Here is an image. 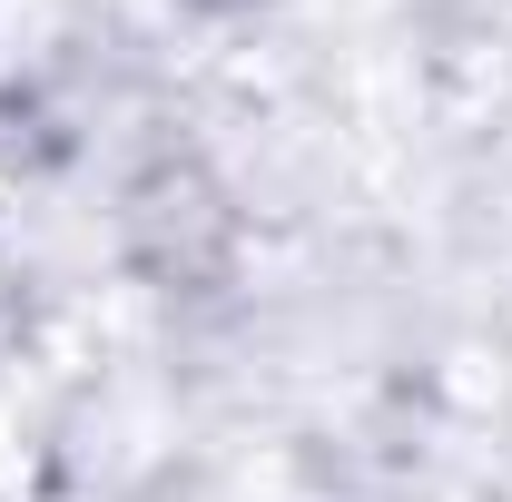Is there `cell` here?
Instances as JSON below:
<instances>
[{"label": "cell", "mask_w": 512, "mask_h": 502, "mask_svg": "<svg viewBox=\"0 0 512 502\" xmlns=\"http://www.w3.org/2000/svg\"><path fill=\"white\" fill-rule=\"evenodd\" d=\"M20 463H30V424H20V394H10V365H0V493L20 483Z\"/></svg>", "instance_id": "6da1fadb"}]
</instances>
